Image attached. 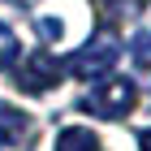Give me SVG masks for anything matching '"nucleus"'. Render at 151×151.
Returning <instances> with one entry per match:
<instances>
[{"mask_svg": "<svg viewBox=\"0 0 151 151\" xmlns=\"http://www.w3.org/2000/svg\"><path fill=\"white\" fill-rule=\"evenodd\" d=\"M30 134V116L13 104H0V147H13Z\"/></svg>", "mask_w": 151, "mask_h": 151, "instance_id": "obj_4", "label": "nucleus"}, {"mask_svg": "<svg viewBox=\"0 0 151 151\" xmlns=\"http://www.w3.org/2000/svg\"><path fill=\"white\" fill-rule=\"evenodd\" d=\"M17 56H22V47H17V35H13L9 26L0 22V69H9Z\"/></svg>", "mask_w": 151, "mask_h": 151, "instance_id": "obj_6", "label": "nucleus"}, {"mask_svg": "<svg viewBox=\"0 0 151 151\" xmlns=\"http://www.w3.org/2000/svg\"><path fill=\"white\" fill-rule=\"evenodd\" d=\"M134 56H138V60H151V30L134 39Z\"/></svg>", "mask_w": 151, "mask_h": 151, "instance_id": "obj_7", "label": "nucleus"}, {"mask_svg": "<svg viewBox=\"0 0 151 151\" xmlns=\"http://www.w3.org/2000/svg\"><path fill=\"white\" fill-rule=\"evenodd\" d=\"M138 147H142V151H151V129H142V134H138Z\"/></svg>", "mask_w": 151, "mask_h": 151, "instance_id": "obj_8", "label": "nucleus"}, {"mask_svg": "<svg viewBox=\"0 0 151 151\" xmlns=\"http://www.w3.org/2000/svg\"><path fill=\"white\" fill-rule=\"evenodd\" d=\"M116 60H121V39H116L112 30H95V35H91V39H86V43H82L78 52L69 56L65 73L95 82V78H108Z\"/></svg>", "mask_w": 151, "mask_h": 151, "instance_id": "obj_1", "label": "nucleus"}, {"mask_svg": "<svg viewBox=\"0 0 151 151\" xmlns=\"http://www.w3.org/2000/svg\"><path fill=\"white\" fill-rule=\"evenodd\" d=\"M56 151H104V142H99V134L86 125H65L56 134Z\"/></svg>", "mask_w": 151, "mask_h": 151, "instance_id": "obj_5", "label": "nucleus"}, {"mask_svg": "<svg viewBox=\"0 0 151 151\" xmlns=\"http://www.w3.org/2000/svg\"><path fill=\"white\" fill-rule=\"evenodd\" d=\"M60 73H65V65H60L52 52H30V56L17 65V86L30 91V95H43V91H52L60 82Z\"/></svg>", "mask_w": 151, "mask_h": 151, "instance_id": "obj_3", "label": "nucleus"}, {"mask_svg": "<svg viewBox=\"0 0 151 151\" xmlns=\"http://www.w3.org/2000/svg\"><path fill=\"white\" fill-rule=\"evenodd\" d=\"M99 86H91V95L82 99V108L95 116H104V121H116V116H125L129 108L138 104V86L129 78H95Z\"/></svg>", "mask_w": 151, "mask_h": 151, "instance_id": "obj_2", "label": "nucleus"}]
</instances>
